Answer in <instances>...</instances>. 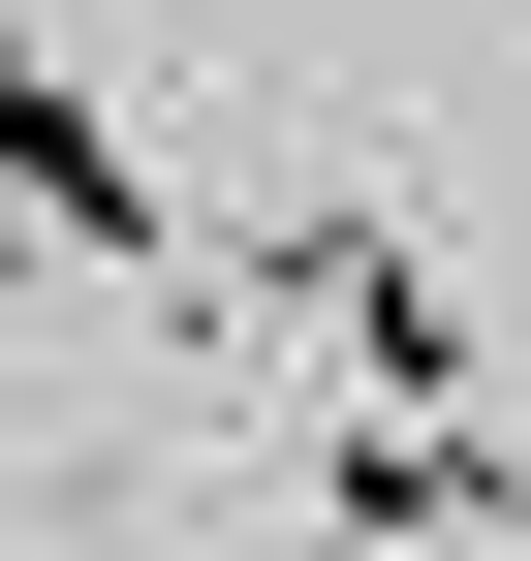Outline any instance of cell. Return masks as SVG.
<instances>
[{"instance_id":"1","label":"cell","mask_w":531,"mask_h":561,"mask_svg":"<svg viewBox=\"0 0 531 561\" xmlns=\"http://www.w3.org/2000/svg\"><path fill=\"white\" fill-rule=\"evenodd\" d=\"M0 219L94 250V280H157V250H188V219H157V157H125V94H94V62H32V32H0Z\"/></svg>"},{"instance_id":"3","label":"cell","mask_w":531,"mask_h":561,"mask_svg":"<svg viewBox=\"0 0 531 561\" xmlns=\"http://www.w3.org/2000/svg\"><path fill=\"white\" fill-rule=\"evenodd\" d=\"M313 561H375V530H313Z\"/></svg>"},{"instance_id":"2","label":"cell","mask_w":531,"mask_h":561,"mask_svg":"<svg viewBox=\"0 0 531 561\" xmlns=\"http://www.w3.org/2000/svg\"><path fill=\"white\" fill-rule=\"evenodd\" d=\"M282 312L344 343V405H470V312H438L407 219H282Z\"/></svg>"}]
</instances>
